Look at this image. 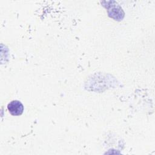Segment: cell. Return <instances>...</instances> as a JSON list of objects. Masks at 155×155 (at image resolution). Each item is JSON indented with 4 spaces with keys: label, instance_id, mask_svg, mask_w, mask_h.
I'll use <instances>...</instances> for the list:
<instances>
[{
    "label": "cell",
    "instance_id": "cell-1",
    "mask_svg": "<svg viewBox=\"0 0 155 155\" xmlns=\"http://www.w3.org/2000/svg\"><path fill=\"white\" fill-rule=\"evenodd\" d=\"M7 109L9 113L13 116H19L24 111V105L19 101L14 100L7 105Z\"/></svg>",
    "mask_w": 155,
    "mask_h": 155
}]
</instances>
